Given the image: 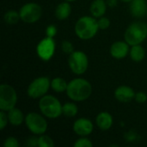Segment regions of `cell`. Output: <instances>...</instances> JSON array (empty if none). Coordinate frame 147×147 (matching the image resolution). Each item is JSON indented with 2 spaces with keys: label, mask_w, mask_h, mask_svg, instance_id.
I'll return each mask as SVG.
<instances>
[{
  "label": "cell",
  "mask_w": 147,
  "mask_h": 147,
  "mask_svg": "<svg viewBox=\"0 0 147 147\" xmlns=\"http://www.w3.org/2000/svg\"><path fill=\"white\" fill-rule=\"evenodd\" d=\"M17 102V94L16 90L9 84H2L0 86V109L9 111L15 108Z\"/></svg>",
  "instance_id": "5b68a950"
},
{
  "label": "cell",
  "mask_w": 147,
  "mask_h": 147,
  "mask_svg": "<svg viewBox=\"0 0 147 147\" xmlns=\"http://www.w3.org/2000/svg\"><path fill=\"white\" fill-rule=\"evenodd\" d=\"M97 23H98V27H99V29H102V30H105L107 28H109L110 26V21L108 17H105V16H102L99 18V20L97 21Z\"/></svg>",
  "instance_id": "484cf974"
},
{
  "label": "cell",
  "mask_w": 147,
  "mask_h": 147,
  "mask_svg": "<svg viewBox=\"0 0 147 147\" xmlns=\"http://www.w3.org/2000/svg\"><path fill=\"white\" fill-rule=\"evenodd\" d=\"M73 131L79 136L86 137L90 135L93 129L94 126L92 122L87 118H79L73 123Z\"/></svg>",
  "instance_id": "8fae6325"
},
{
  "label": "cell",
  "mask_w": 147,
  "mask_h": 147,
  "mask_svg": "<svg viewBox=\"0 0 147 147\" xmlns=\"http://www.w3.org/2000/svg\"><path fill=\"white\" fill-rule=\"evenodd\" d=\"M107 10V3L104 0H94L90 6V11L95 18H100L104 16Z\"/></svg>",
  "instance_id": "2e32d148"
},
{
  "label": "cell",
  "mask_w": 147,
  "mask_h": 147,
  "mask_svg": "<svg viewBox=\"0 0 147 147\" xmlns=\"http://www.w3.org/2000/svg\"><path fill=\"white\" fill-rule=\"evenodd\" d=\"M98 29V23L94 16H82L75 24V33L81 40L92 39L96 34Z\"/></svg>",
  "instance_id": "7a4b0ae2"
},
{
  "label": "cell",
  "mask_w": 147,
  "mask_h": 147,
  "mask_svg": "<svg viewBox=\"0 0 147 147\" xmlns=\"http://www.w3.org/2000/svg\"><path fill=\"white\" fill-rule=\"evenodd\" d=\"M147 37V24L143 22H135L128 26L124 38L130 46L142 43Z\"/></svg>",
  "instance_id": "277c9868"
},
{
  "label": "cell",
  "mask_w": 147,
  "mask_h": 147,
  "mask_svg": "<svg viewBox=\"0 0 147 147\" xmlns=\"http://www.w3.org/2000/svg\"><path fill=\"white\" fill-rule=\"evenodd\" d=\"M38 146L39 147H53L54 146L53 140L47 135H41L38 138Z\"/></svg>",
  "instance_id": "603a6c76"
},
{
  "label": "cell",
  "mask_w": 147,
  "mask_h": 147,
  "mask_svg": "<svg viewBox=\"0 0 147 147\" xmlns=\"http://www.w3.org/2000/svg\"><path fill=\"white\" fill-rule=\"evenodd\" d=\"M134 90L127 85H121L115 90V97L121 102H129L135 98Z\"/></svg>",
  "instance_id": "4fadbf2b"
},
{
  "label": "cell",
  "mask_w": 147,
  "mask_h": 147,
  "mask_svg": "<svg viewBox=\"0 0 147 147\" xmlns=\"http://www.w3.org/2000/svg\"><path fill=\"white\" fill-rule=\"evenodd\" d=\"M28 145L30 146H38V139H36V138H31L30 140H28Z\"/></svg>",
  "instance_id": "4dcf8cb0"
},
{
  "label": "cell",
  "mask_w": 147,
  "mask_h": 147,
  "mask_svg": "<svg viewBox=\"0 0 147 147\" xmlns=\"http://www.w3.org/2000/svg\"><path fill=\"white\" fill-rule=\"evenodd\" d=\"M20 14L19 12L16 11V10H8L7 12H5L4 16H3V20L4 22L9 24V25H14L16 24L18 22V21L20 20Z\"/></svg>",
  "instance_id": "7402d4cb"
},
{
  "label": "cell",
  "mask_w": 147,
  "mask_h": 147,
  "mask_svg": "<svg viewBox=\"0 0 147 147\" xmlns=\"http://www.w3.org/2000/svg\"><path fill=\"white\" fill-rule=\"evenodd\" d=\"M146 16H147V11H146Z\"/></svg>",
  "instance_id": "e575fe53"
},
{
  "label": "cell",
  "mask_w": 147,
  "mask_h": 147,
  "mask_svg": "<svg viewBox=\"0 0 147 147\" xmlns=\"http://www.w3.org/2000/svg\"><path fill=\"white\" fill-rule=\"evenodd\" d=\"M51 87V82L47 77H39L33 80L28 87L27 93L29 97L37 99L44 96Z\"/></svg>",
  "instance_id": "ba28073f"
},
{
  "label": "cell",
  "mask_w": 147,
  "mask_h": 147,
  "mask_svg": "<svg viewBox=\"0 0 147 147\" xmlns=\"http://www.w3.org/2000/svg\"><path fill=\"white\" fill-rule=\"evenodd\" d=\"M121 1H122V2H125V3H131L133 0H121Z\"/></svg>",
  "instance_id": "d6a6232c"
},
{
  "label": "cell",
  "mask_w": 147,
  "mask_h": 147,
  "mask_svg": "<svg viewBox=\"0 0 147 147\" xmlns=\"http://www.w3.org/2000/svg\"><path fill=\"white\" fill-rule=\"evenodd\" d=\"M96 122L99 129L107 131L113 125V117L109 112H101L97 115Z\"/></svg>",
  "instance_id": "9a60e30c"
},
{
  "label": "cell",
  "mask_w": 147,
  "mask_h": 147,
  "mask_svg": "<svg viewBox=\"0 0 147 147\" xmlns=\"http://www.w3.org/2000/svg\"><path fill=\"white\" fill-rule=\"evenodd\" d=\"M39 58L44 61H48L52 59L55 52V41L52 37H46L42 39L36 47Z\"/></svg>",
  "instance_id": "30bf717a"
},
{
  "label": "cell",
  "mask_w": 147,
  "mask_h": 147,
  "mask_svg": "<svg viewBox=\"0 0 147 147\" xmlns=\"http://www.w3.org/2000/svg\"><path fill=\"white\" fill-rule=\"evenodd\" d=\"M129 44L127 41H115L110 47V54L116 59H124L130 52Z\"/></svg>",
  "instance_id": "7c38bea8"
},
{
  "label": "cell",
  "mask_w": 147,
  "mask_h": 147,
  "mask_svg": "<svg viewBox=\"0 0 147 147\" xmlns=\"http://www.w3.org/2000/svg\"><path fill=\"white\" fill-rule=\"evenodd\" d=\"M69 67L71 71L77 75L84 74L89 66V59L87 55L82 51H74L70 54L68 59Z\"/></svg>",
  "instance_id": "52a82bcc"
},
{
  "label": "cell",
  "mask_w": 147,
  "mask_h": 147,
  "mask_svg": "<svg viewBox=\"0 0 147 147\" xmlns=\"http://www.w3.org/2000/svg\"><path fill=\"white\" fill-rule=\"evenodd\" d=\"M130 57L131 59L135 61V62H140L142 61L145 59L146 56V51L142 46L139 45H134L132 46L131 50H130Z\"/></svg>",
  "instance_id": "d6986e66"
},
{
  "label": "cell",
  "mask_w": 147,
  "mask_h": 147,
  "mask_svg": "<svg viewBox=\"0 0 147 147\" xmlns=\"http://www.w3.org/2000/svg\"><path fill=\"white\" fill-rule=\"evenodd\" d=\"M7 115H8L9 122L12 126H15V127L20 126L25 121V117L23 116L22 112L16 108H13L9 109Z\"/></svg>",
  "instance_id": "e0dca14e"
},
{
  "label": "cell",
  "mask_w": 147,
  "mask_h": 147,
  "mask_svg": "<svg viewBox=\"0 0 147 147\" xmlns=\"http://www.w3.org/2000/svg\"><path fill=\"white\" fill-rule=\"evenodd\" d=\"M73 146L75 147H92L93 144L89 139L83 137L81 139H78Z\"/></svg>",
  "instance_id": "cb8c5ba5"
},
{
  "label": "cell",
  "mask_w": 147,
  "mask_h": 147,
  "mask_svg": "<svg viewBox=\"0 0 147 147\" xmlns=\"http://www.w3.org/2000/svg\"><path fill=\"white\" fill-rule=\"evenodd\" d=\"M106 3L110 8H114L117 5V0H106Z\"/></svg>",
  "instance_id": "1f68e13d"
},
{
  "label": "cell",
  "mask_w": 147,
  "mask_h": 147,
  "mask_svg": "<svg viewBox=\"0 0 147 147\" xmlns=\"http://www.w3.org/2000/svg\"><path fill=\"white\" fill-rule=\"evenodd\" d=\"M68 84L61 78H55L51 81V88L57 93L65 92L67 90Z\"/></svg>",
  "instance_id": "ffe728a7"
},
{
  "label": "cell",
  "mask_w": 147,
  "mask_h": 147,
  "mask_svg": "<svg viewBox=\"0 0 147 147\" xmlns=\"http://www.w3.org/2000/svg\"><path fill=\"white\" fill-rule=\"evenodd\" d=\"M8 121H9L8 115L5 113V111L1 110V112H0V129L1 130L4 129V127L7 126Z\"/></svg>",
  "instance_id": "83f0119b"
},
{
  "label": "cell",
  "mask_w": 147,
  "mask_h": 147,
  "mask_svg": "<svg viewBox=\"0 0 147 147\" xmlns=\"http://www.w3.org/2000/svg\"><path fill=\"white\" fill-rule=\"evenodd\" d=\"M3 146L4 147H18L19 143L18 140L14 138V137H9L7 138L4 142H3Z\"/></svg>",
  "instance_id": "4316f807"
},
{
  "label": "cell",
  "mask_w": 147,
  "mask_h": 147,
  "mask_svg": "<svg viewBox=\"0 0 147 147\" xmlns=\"http://www.w3.org/2000/svg\"><path fill=\"white\" fill-rule=\"evenodd\" d=\"M25 124L28 130L36 135H42L47 130V122L38 113L30 112L25 116Z\"/></svg>",
  "instance_id": "8992f818"
},
{
  "label": "cell",
  "mask_w": 147,
  "mask_h": 147,
  "mask_svg": "<svg viewBox=\"0 0 147 147\" xmlns=\"http://www.w3.org/2000/svg\"><path fill=\"white\" fill-rule=\"evenodd\" d=\"M61 48H62V51L65 53H67V54H71L74 52V47L72 45L71 42H70L69 40H64L62 41L61 43Z\"/></svg>",
  "instance_id": "d4e9b609"
},
{
  "label": "cell",
  "mask_w": 147,
  "mask_h": 147,
  "mask_svg": "<svg viewBox=\"0 0 147 147\" xmlns=\"http://www.w3.org/2000/svg\"><path fill=\"white\" fill-rule=\"evenodd\" d=\"M20 18L26 23H34L40 20L42 15L41 7L35 3H28L19 10Z\"/></svg>",
  "instance_id": "9c48e42d"
},
{
  "label": "cell",
  "mask_w": 147,
  "mask_h": 147,
  "mask_svg": "<svg viewBox=\"0 0 147 147\" xmlns=\"http://www.w3.org/2000/svg\"><path fill=\"white\" fill-rule=\"evenodd\" d=\"M67 96L74 102H83L87 100L92 93V86L89 81L84 78H75L67 86Z\"/></svg>",
  "instance_id": "6da1fadb"
},
{
  "label": "cell",
  "mask_w": 147,
  "mask_h": 147,
  "mask_svg": "<svg viewBox=\"0 0 147 147\" xmlns=\"http://www.w3.org/2000/svg\"><path fill=\"white\" fill-rule=\"evenodd\" d=\"M57 34V28L54 25H49L46 28V36L53 38Z\"/></svg>",
  "instance_id": "f546056e"
},
{
  "label": "cell",
  "mask_w": 147,
  "mask_h": 147,
  "mask_svg": "<svg viewBox=\"0 0 147 147\" xmlns=\"http://www.w3.org/2000/svg\"><path fill=\"white\" fill-rule=\"evenodd\" d=\"M134 99L139 103H144L147 101V95L143 91H140V92L136 93Z\"/></svg>",
  "instance_id": "f1b7e54d"
},
{
  "label": "cell",
  "mask_w": 147,
  "mask_h": 147,
  "mask_svg": "<svg viewBox=\"0 0 147 147\" xmlns=\"http://www.w3.org/2000/svg\"><path fill=\"white\" fill-rule=\"evenodd\" d=\"M131 14L136 18H141L146 15L147 6L146 0H133L130 4Z\"/></svg>",
  "instance_id": "5bb4252c"
},
{
  "label": "cell",
  "mask_w": 147,
  "mask_h": 147,
  "mask_svg": "<svg viewBox=\"0 0 147 147\" xmlns=\"http://www.w3.org/2000/svg\"><path fill=\"white\" fill-rule=\"evenodd\" d=\"M65 1H67V2H73V1H75V0H65Z\"/></svg>",
  "instance_id": "836d02e7"
},
{
  "label": "cell",
  "mask_w": 147,
  "mask_h": 147,
  "mask_svg": "<svg viewBox=\"0 0 147 147\" xmlns=\"http://www.w3.org/2000/svg\"><path fill=\"white\" fill-rule=\"evenodd\" d=\"M39 109L43 115L50 119L58 118L63 114L60 102L51 95H45L40 97L39 101Z\"/></svg>",
  "instance_id": "3957f363"
},
{
  "label": "cell",
  "mask_w": 147,
  "mask_h": 147,
  "mask_svg": "<svg viewBox=\"0 0 147 147\" xmlns=\"http://www.w3.org/2000/svg\"><path fill=\"white\" fill-rule=\"evenodd\" d=\"M63 115L66 117H74L78 112L77 105L73 102H66L62 106Z\"/></svg>",
  "instance_id": "44dd1931"
},
{
  "label": "cell",
  "mask_w": 147,
  "mask_h": 147,
  "mask_svg": "<svg viewBox=\"0 0 147 147\" xmlns=\"http://www.w3.org/2000/svg\"><path fill=\"white\" fill-rule=\"evenodd\" d=\"M71 12V6L69 2L65 1L60 3L55 9V16L59 20H65L69 17Z\"/></svg>",
  "instance_id": "ac0fdd59"
}]
</instances>
